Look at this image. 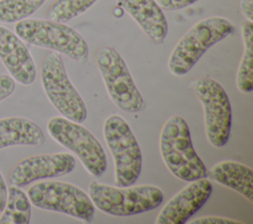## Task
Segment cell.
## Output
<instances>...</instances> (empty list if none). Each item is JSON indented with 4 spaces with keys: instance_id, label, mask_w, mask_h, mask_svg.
Returning a JSON list of instances; mask_svg holds the SVG:
<instances>
[{
    "instance_id": "cell-1",
    "label": "cell",
    "mask_w": 253,
    "mask_h": 224,
    "mask_svg": "<svg viewBox=\"0 0 253 224\" xmlns=\"http://www.w3.org/2000/svg\"><path fill=\"white\" fill-rule=\"evenodd\" d=\"M159 148L165 166L179 180L192 182L207 178V167L193 147L189 126L182 116L175 114L165 121Z\"/></svg>"
},
{
    "instance_id": "cell-2",
    "label": "cell",
    "mask_w": 253,
    "mask_h": 224,
    "mask_svg": "<svg viewBox=\"0 0 253 224\" xmlns=\"http://www.w3.org/2000/svg\"><path fill=\"white\" fill-rule=\"evenodd\" d=\"M14 30L29 44L51 49L80 63L88 59L87 41L76 30L64 23L27 18L17 22Z\"/></svg>"
},
{
    "instance_id": "cell-3",
    "label": "cell",
    "mask_w": 253,
    "mask_h": 224,
    "mask_svg": "<svg viewBox=\"0 0 253 224\" xmlns=\"http://www.w3.org/2000/svg\"><path fill=\"white\" fill-rule=\"evenodd\" d=\"M88 195L95 207L114 216H130L152 210L160 205L163 192L156 186L113 187L93 181Z\"/></svg>"
},
{
    "instance_id": "cell-4",
    "label": "cell",
    "mask_w": 253,
    "mask_h": 224,
    "mask_svg": "<svg viewBox=\"0 0 253 224\" xmlns=\"http://www.w3.org/2000/svg\"><path fill=\"white\" fill-rule=\"evenodd\" d=\"M233 25L225 18L213 16L196 23L172 50L168 68L176 76L188 73L202 55L216 42L232 34Z\"/></svg>"
},
{
    "instance_id": "cell-5",
    "label": "cell",
    "mask_w": 253,
    "mask_h": 224,
    "mask_svg": "<svg viewBox=\"0 0 253 224\" xmlns=\"http://www.w3.org/2000/svg\"><path fill=\"white\" fill-rule=\"evenodd\" d=\"M106 144L115 164V182L119 187L132 186L142 168V155L128 123L119 114H111L103 127Z\"/></svg>"
},
{
    "instance_id": "cell-6",
    "label": "cell",
    "mask_w": 253,
    "mask_h": 224,
    "mask_svg": "<svg viewBox=\"0 0 253 224\" xmlns=\"http://www.w3.org/2000/svg\"><path fill=\"white\" fill-rule=\"evenodd\" d=\"M41 82L46 97L62 116L79 123L85 121L86 105L70 81L60 53L52 51L43 58Z\"/></svg>"
},
{
    "instance_id": "cell-7",
    "label": "cell",
    "mask_w": 253,
    "mask_h": 224,
    "mask_svg": "<svg viewBox=\"0 0 253 224\" xmlns=\"http://www.w3.org/2000/svg\"><path fill=\"white\" fill-rule=\"evenodd\" d=\"M28 196L36 207L64 213L91 222L95 206L89 195L75 185L60 181H43L33 185L28 189Z\"/></svg>"
},
{
    "instance_id": "cell-8",
    "label": "cell",
    "mask_w": 253,
    "mask_h": 224,
    "mask_svg": "<svg viewBox=\"0 0 253 224\" xmlns=\"http://www.w3.org/2000/svg\"><path fill=\"white\" fill-rule=\"evenodd\" d=\"M96 65L103 78L109 97L122 111L138 112L144 100L136 88L126 63L112 46H103L96 53Z\"/></svg>"
},
{
    "instance_id": "cell-9",
    "label": "cell",
    "mask_w": 253,
    "mask_h": 224,
    "mask_svg": "<svg viewBox=\"0 0 253 224\" xmlns=\"http://www.w3.org/2000/svg\"><path fill=\"white\" fill-rule=\"evenodd\" d=\"M190 86L203 106L208 141L216 148L222 147L229 139L232 118L226 92L217 81L209 76L194 80Z\"/></svg>"
},
{
    "instance_id": "cell-10",
    "label": "cell",
    "mask_w": 253,
    "mask_h": 224,
    "mask_svg": "<svg viewBox=\"0 0 253 224\" xmlns=\"http://www.w3.org/2000/svg\"><path fill=\"white\" fill-rule=\"evenodd\" d=\"M48 134L60 145L73 152L84 168L93 176H101L107 168L105 151L90 130L64 116L47 121Z\"/></svg>"
},
{
    "instance_id": "cell-11",
    "label": "cell",
    "mask_w": 253,
    "mask_h": 224,
    "mask_svg": "<svg viewBox=\"0 0 253 224\" xmlns=\"http://www.w3.org/2000/svg\"><path fill=\"white\" fill-rule=\"evenodd\" d=\"M75 158L67 152L35 155L16 164L9 174L13 186L22 187L45 179L65 176L75 167Z\"/></svg>"
},
{
    "instance_id": "cell-12",
    "label": "cell",
    "mask_w": 253,
    "mask_h": 224,
    "mask_svg": "<svg viewBox=\"0 0 253 224\" xmlns=\"http://www.w3.org/2000/svg\"><path fill=\"white\" fill-rule=\"evenodd\" d=\"M212 185L207 178L190 182L162 207L156 217L157 224H184L209 199Z\"/></svg>"
},
{
    "instance_id": "cell-13",
    "label": "cell",
    "mask_w": 253,
    "mask_h": 224,
    "mask_svg": "<svg viewBox=\"0 0 253 224\" xmlns=\"http://www.w3.org/2000/svg\"><path fill=\"white\" fill-rule=\"evenodd\" d=\"M0 60L16 82L24 86L35 82L37 68L28 47L15 33L1 25Z\"/></svg>"
},
{
    "instance_id": "cell-14",
    "label": "cell",
    "mask_w": 253,
    "mask_h": 224,
    "mask_svg": "<svg viewBox=\"0 0 253 224\" xmlns=\"http://www.w3.org/2000/svg\"><path fill=\"white\" fill-rule=\"evenodd\" d=\"M154 42L162 43L168 33L167 19L156 0H117Z\"/></svg>"
},
{
    "instance_id": "cell-15",
    "label": "cell",
    "mask_w": 253,
    "mask_h": 224,
    "mask_svg": "<svg viewBox=\"0 0 253 224\" xmlns=\"http://www.w3.org/2000/svg\"><path fill=\"white\" fill-rule=\"evenodd\" d=\"M45 141L42 128L33 120L22 116L0 119V149L17 146H40Z\"/></svg>"
},
{
    "instance_id": "cell-16",
    "label": "cell",
    "mask_w": 253,
    "mask_h": 224,
    "mask_svg": "<svg viewBox=\"0 0 253 224\" xmlns=\"http://www.w3.org/2000/svg\"><path fill=\"white\" fill-rule=\"evenodd\" d=\"M210 176L253 202V172L248 166L232 160L222 161L211 169Z\"/></svg>"
},
{
    "instance_id": "cell-17",
    "label": "cell",
    "mask_w": 253,
    "mask_h": 224,
    "mask_svg": "<svg viewBox=\"0 0 253 224\" xmlns=\"http://www.w3.org/2000/svg\"><path fill=\"white\" fill-rule=\"evenodd\" d=\"M28 194L19 187H7V198L1 212L0 224H29L32 206Z\"/></svg>"
},
{
    "instance_id": "cell-18",
    "label": "cell",
    "mask_w": 253,
    "mask_h": 224,
    "mask_svg": "<svg viewBox=\"0 0 253 224\" xmlns=\"http://www.w3.org/2000/svg\"><path fill=\"white\" fill-rule=\"evenodd\" d=\"M243 41V54L240 59L237 73L236 86L241 93L247 94L253 90V24L246 21L241 27Z\"/></svg>"
},
{
    "instance_id": "cell-19",
    "label": "cell",
    "mask_w": 253,
    "mask_h": 224,
    "mask_svg": "<svg viewBox=\"0 0 253 224\" xmlns=\"http://www.w3.org/2000/svg\"><path fill=\"white\" fill-rule=\"evenodd\" d=\"M46 0H0V23H17L29 18Z\"/></svg>"
},
{
    "instance_id": "cell-20",
    "label": "cell",
    "mask_w": 253,
    "mask_h": 224,
    "mask_svg": "<svg viewBox=\"0 0 253 224\" xmlns=\"http://www.w3.org/2000/svg\"><path fill=\"white\" fill-rule=\"evenodd\" d=\"M97 0H56L47 11L48 20L66 23L86 12Z\"/></svg>"
},
{
    "instance_id": "cell-21",
    "label": "cell",
    "mask_w": 253,
    "mask_h": 224,
    "mask_svg": "<svg viewBox=\"0 0 253 224\" xmlns=\"http://www.w3.org/2000/svg\"><path fill=\"white\" fill-rule=\"evenodd\" d=\"M190 224H244L241 221L221 216H203L189 222Z\"/></svg>"
},
{
    "instance_id": "cell-22",
    "label": "cell",
    "mask_w": 253,
    "mask_h": 224,
    "mask_svg": "<svg viewBox=\"0 0 253 224\" xmlns=\"http://www.w3.org/2000/svg\"><path fill=\"white\" fill-rule=\"evenodd\" d=\"M15 89V80L9 75L0 74V102L10 97Z\"/></svg>"
},
{
    "instance_id": "cell-23",
    "label": "cell",
    "mask_w": 253,
    "mask_h": 224,
    "mask_svg": "<svg viewBox=\"0 0 253 224\" xmlns=\"http://www.w3.org/2000/svg\"><path fill=\"white\" fill-rule=\"evenodd\" d=\"M199 0H156L161 9L166 11H177L184 9Z\"/></svg>"
},
{
    "instance_id": "cell-24",
    "label": "cell",
    "mask_w": 253,
    "mask_h": 224,
    "mask_svg": "<svg viewBox=\"0 0 253 224\" xmlns=\"http://www.w3.org/2000/svg\"><path fill=\"white\" fill-rule=\"evenodd\" d=\"M240 10L247 21L253 22V0H241Z\"/></svg>"
},
{
    "instance_id": "cell-25",
    "label": "cell",
    "mask_w": 253,
    "mask_h": 224,
    "mask_svg": "<svg viewBox=\"0 0 253 224\" xmlns=\"http://www.w3.org/2000/svg\"><path fill=\"white\" fill-rule=\"evenodd\" d=\"M6 198H7V185L0 172V214L5 206Z\"/></svg>"
},
{
    "instance_id": "cell-26",
    "label": "cell",
    "mask_w": 253,
    "mask_h": 224,
    "mask_svg": "<svg viewBox=\"0 0 253 224\" xmlns=\"http://www.w3.org/2000/svg\"><path fill=\"white\" fill-rule=\"evenodd\" d=\"M124 12H125V10H124L120 5H119V6H116V7L114 8V10H113V14H114V16L117 17V18L122 17V16L124 15Z\"/></svg>"
}]
</instances>
